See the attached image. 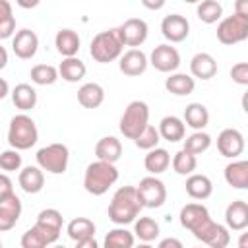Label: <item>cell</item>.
<instances>
[{
    "instance_id": "obj_1",
    "label": "cell",
    "mask_w": 248,
    "mask_h": 248,
    "mask_svg": "<svg viewBox=\"0 0 248 248\" xmlns=\"http://www.w3.org/2000/svg\"><path fill=\"white\" fill-rule=\"evenodd\" d=\"M141 211V203L136 194V186H120L110 203H108V219L114 225H130L138 219Z\"/></svg>"
},
{
    "instance_id": "obj_2",
    "label": "cell",
    "mask_w": 248,
    "mask_h": 248,
    "mask_svg": "<svg viewBox=\"0 0 248 248\" xmlns=\"http://www.w3.org/2000/svg\"><path fill=\"white\" fill-rule=\"evenodd\" d=\"M118 180V169L105 161L89 163L83 174V188L91 196H103Z\"/></svg>"
},
{
    "instance_id": "obj_3",
    "label": "cell",
    "mask_w": 248,
    "mask_h": 248,
    "mask_svg": "<svg viewBox=\"0 0 248 248\" xmlns=\"http://www.w3.org/2000/svg\"><path fill=\"white\" fill-rule=\"evenodd\" d=\"M39 140V130H37V124L35 120L21 112V114H16L12 120H10V126H8V143L12 145V149L16 151H25V149H31Z\"/></svg>"
},
{
    "instance_id": "obj_4",
    "label": "cell",
    "mask_w": 248,
    "mask_h": 248,
    "mask_svg": "<svg viewBox=\"0 0 248 248\" xmlns=\"http://www.w3.org/2000/svg\"><path fill=\"white\" fill-rule=\"evenodd\" d=\"M122 43L118 39V33H116V27L114 29H107V31H101L93 37L91 45H89V54L93 56L95 62L99 64H108L116 58L122 56Z\"/></svg>"
},
{
    "instance_id": "obj_5",
    "label": "cell",
    "mask_w": 248,
    "mask_h": 248,
    "mask_svg": "<svg viewBox=\"0 0 248 248\" xmlns=\"http://www.w3.org/2000/svg\"><path fill=\"white\" fill-rule=\"evenodd\" d=\"M149 124V107L143 101H132L120 116V132L128 140H136Z\"/></svg>"
},
{
    "instance_id": "obj_6",
    "label": "cell",
    "mask_w": 248,
    "mask_h": 248,
    "mask_svg": "<svg viewBox=\"0 0 248 248\" xmlns=\"http://www.w3.org/2000/svg\"><path fill=\"white\" fill-rule=\"evenodd\" d=\"M37 165L41 170H46L50 174H62L68 169L70 151L64 143H50L37 151Z\"/></svg>"
},
{
    "instance_id": "obj_7",
    "label": "cell",
    "mask_w": 248,
    "mask_h": 248,
    "mask_svg": "<svg viewBox=\"0 0 248 248\" xmlns=\"http://www.w3.org/2000/svg\"><path fill=\"white\" fill-rule=\"evenodd\" d=\"M217 39L223 45H236L248 39V16H227L217 25Z\"/></svg>"
},
{
    "instance_id": "obj_8",
    "label": "cell",
    "mask_w": 248,
    "mask_h": 248,
    "mask_svg": "<svg viewBox=\"0 0 248 248\" xmlns=\"http://www.w3.org/2000/svg\"><path fill=\"white\" fill-rule=\"evenodd\" d=\"M136 194L138 200L141 203V207H161L167 202V188L163 184V180H159L157 176H145L140 180V184L136 186Z\"/></svg>"
},
{
    "instance_id": "obj_9",
    "label": "cell",
    "mask_w": 248,
    "mask_h": 248,
    "mask_svg": "<svg viewBox=\"0 0 248 248\" xmlns=\"http://www.w3.org/2000/svg\"><path fill=\"white\" fill-rule=\"evenodd\" d=\"M198 240H202L205 246L209 248H227L231 242V232L225 225L215 223L213 219L205 221L203 225H200L194 232H192Z\"/></svg>"
},
{
    "instance_id": "obj_10",
    "label": "cell",
    "mask_w": 248,
    "mask_h": 248,
    "mask_svg": "<svg viewBox=\"0 0 248 248\" xmlns=\"http://www.w3.org/2000/svg\"><path fill=\"white\" fill-rule=\"evenodd\" d=\"M116 33H118V39H120L122 46L136 48V46H140V45L145 43L147 33H149V27H147V23L141 17H130L122 25L116 27Z\"/></svg>"
},
{
    "instance_id": "obj_11",
    "label": "cell",
    "mask_w": 248,
    "mask_h": 248,
    "mask_svg": "<svg viewBox=\"0 0 248 248\" xmlns=\"http://www.w3.org/2000/svg\"><path fill=\"white\" fill-rule=\"evenodd\" d=\"M147 60H149V64L155 70H159L163 74H174L178 70V66H180V54H178V50L174 46L167 45V43L165 45H157L151 50V54H149Z\"/></svg>"
},
{
    "instance_id": "obj_12",
    "label": "cell",
    "mask_w": 248,
    "mask_h": 248,
    "mask_svg": "<svg viewBox=\"0 0 248 248\" xmlns=\"http://www.w3.org/2000/svg\"><path fill=\"white\" fill-rule=\"evenodd\" d=\"M62 223H64V217L58 209L54 207H46L43 209L39 215H37V221H35V227L43 232V236L46 238L48 244L56 242L60 232H62Z\"/></svg>"
},
{
    "instance_id": "obj_13",
    "label": "cell",
    "mask_w": 248,
    "mask_h": 248,
    "mask_svg": "<svg viewBox=\"0 0 248 248\" xmlns=\"http://www.w3.org/2000/svg\"><path fill=\"white\" fill-rule=\"evenodd\" d=\"M217 149L227 159H236L244 151V136L236 128H225L217 136Z\"/></svg>"
},
{
    "instance_id": "obj_14",
    "label": "cell",
    "mask_w": 248,
    "mask_h": 248,
    "mask_svg": "<svg viewBox=\"0 0 248 248\" xmlns=\"http://www.w3.org/2000/svg\"><path fill=\"white\" fill-rule=\"evenodd\" d=\"M161 33L170 43H182L190 33V23L180 14H169L161 21Z\"/></svg>"
},
{
    "instance_id": "obj_15",
    "label": "cell",
    "mask_w": 248,
    "mask_h": 248,
    "mask_svg": "<svg viewBox=\"0 0 248 248\" xmlns=\"http://www.w3.org/2000/svg\"><path fill=\"white\" fill-rule=\"evenodd\" d=\"M37 48H39V37L31 29H19L12 37V50L21 60L33 58L37 54Z\"/></svg>"
},
{
    "instance_id": "obj_16",
    "label": "cell",
    "mask_w": 248,
    "mask_h": 248,
    "mask_svg": "<svg viewBox=\"0 0 248 248\" xmlns=\"http://www.w3.org/2000/svg\"><path fill=\"white\" fill-rule=\"evenodd\" d=\"M147 56L143 50L140 48H130L126 52H122L120 56V62H118V68L124 76H130V78H136V76H141L145 70H147Z\"/></svg>"
},
{
    "instance_id": "obj_17",
    "label": "cell",
    "mask_w": 248,
    "mask_h": 248,
    "mask_svg": "<svg viewBox=\"0 0 248 248\" xmlns=\"http://www.w3.org/2000/svg\"><path fill=\"white\" fill-rule=\"evenodd\" d=\"M178 219H180V225H182L184 229H188L190 232H194L200 225H203V223L209 221L211 217H209V211H207L205 205H202V203H186V205L180 209Z\"/></svg>"
},
{
    "instance_id": "obj_18",
    "label": "cell",
    "mask_w": 248,
    "mask_h": 248,
    "mask_svg": "<svg viewBox=\"0 0 248 248\" xmlns=\"http://www.w3.org/2000/svg\"><path fill=\"white\" fill-rule=\"evenodd\" d=\"M225 223L229 231H244L248 227V203L244 200H234L225 209Z\"/></svg>"
},
{
    "instance_id": "obj_19",
    "label": "cell",
    "mask_w": 248,
    "mask_h": 248,
    "mask_svg": "<svg viewBox=\"0 0 248 248\" xmlns=\"http://www.w3.org/2000/svg\"><path fill=\"white\" fill-rule=\"evenodd\" d=\"M21 200L14 194L0 202V232L10 231L16 227L19 215H21Z\"/></svg>"
},
{
    "instance_id": "obj_20",
    "label": "cell",
    "mask_w": 248,
    "mask_h": 248,
    "mask_svg": "<svg viewBox=\"0 0 248 248\" xmlns=\"http://www.w3.org/2000/svg\"><path fill=\"white\" fill-rule=\"evenodd\" d=\"M190 72L198 79H211L217 74V60L209 52H198L190 60Z\"/></svg>"
},
{
    "instance_id": "obj_21",
    "label": "cell",
    "mask_w": 248,
    "mask_h": 248,
    "mask_svg": "<svg viewBox=\"0 0 248 248\" xmlns=\"http://www.w3.org/2000/svg\"><path fill=\"white\" fill-rule=\"evenodd\" d=\"M159 136L170 143H176L180 140H184L186 136V126L182 122V118L170 114V116H163L161 122H159V128H157Z\"/></svg>"
},
{
    "instance_id": "obj_22",
    "label": "cell",
    "mask_w": 248,
    "mask_h": 248,
    "mask_svg": "<svg viewBox=\"0 0 248 248\" xmlns=\"http://www.w3.org/2000/svg\"><path fill=\"white\" fill-rule=\"evenodd\" d=\"M95 155H97V161H105V163H110L114 165L120 155H122V143L120 140H116L114 136H105L97 141L95 145Z\"/></svg>"
},
{
    "instance_id": "obj_23",
    "label": "cell",
    "mask_w": 248,
    "mask_h": 248,
    "mask_svg": "<svg viewBox=\"0 0 248 248\" xmlns=\"http://www.w3.org/2000/svg\"><path fill=\"white\" fill-rule=\"evenodd\" d=\"M105 101V89L103 85L95 81H87L78 89V103L83 108H97Z\"/></svg>"
},
{
    "instance_id": "obj_24",
    "label": "cell",
    "mask_w": 248,
    "mask_h": 248,
    "mask_svg": "<svg viewBox=\"0 0 248 248\" xmlns=\"http://www.w3.org/2000/svg\"><path fill=\"white\" fill-rule=\"evenodd\" d=\"M17 182H19V186H21L23 192H27V194H39L43 190V186H45V174H43V170L39 167L29 165V167H25V169L19 170Z\"/></svg>"
},
{
    "instance_id": "obj_25",
    "label": "cell",
    "mask_w": 248,
    "mask_h": 248,
    "mask_svg": "<svg viewBox=\"0 0 248 248\" xmlns=\"http://www.w3.org/2000/svg\"><path fill=\"white\" fill-rule=\"evenodd\" d=\"M54 45H56V50H58L64 58H72V56L78 54L81 41H79V35H78L74 29H68V27H66V29H60V31L56 33Z\"/></svg>"
},
{
    "instance_id": "obj_26",
    "label": "cell",
    "mask_w": 248,
    "mask_h": 248,
    "mask_svg": "<svg viewBox=\"0 0 248 248\" xmlns=\"http://www.w3.org/2000/svg\"><path fill=\"white\" fill-rule=\"evenodd\" d=\"M211 192H213V182L209 176L194 172L186 178V194L192 200H207Z\"/></svg>"
},
{
    "instance_id": "obj_27",
    "label": "cell",
    "mask_w": 248,
    "mask_h": 248,
    "mask_svg": "<svg viewBox=\"0 0 248 248\" xmlns=\"http://www.w3.org/2000/svg\"><path fill=\"white\" fill-rule=\"evenodd\" d=\"M184 126H190L196 132H202L209 124V110L202 103H190L184 108Z\"/></svg>"
},
{
    "instance_id": "obj_28",
    "label": "cell",
    "mask_w": 248,
    "mask_h": 248,
    "mask_svg": "<svg viewBox=\"0 0 248 248\" xmlns=\"http://www.w3.org/2000/svg\"><path fill=\"white\" fill-rule=\"evenodd\" d=\"M87 74V68L85 64L78 58V56H72V58H64L58 66V78H62L64 81L68 83H78L85 78Z\"/></svg>"
},
{
    "instance_id": "obj_29",
    "label": "cell",
    "mask_w": 248,
    "mask_h": 248,
    "mask_svg": "<svg viewBox=\"0 0 248 248\" xmlns=\"http://www.w3.org/2000/svg\"><path fill=\"white\" fill-rule=\"evenodd\" d=\"M225 180L236 190L248 188V161H232L225 167Z\"/></svg>"
},
{
    "instance_id": "obj_30",
    "label": "cell",
    "mask_w": 248,
    "mask_h": 248,
    "mask_svg": "<svg viewBox=\"0 0 248 248\" xmlns=\"http://www.w3.org/2000/svg\"><path fill=\"white\" fill-rule=\"evenodd\" d=\"M196 87V81L192 76L188 74H180V72H174L170 74L167 79H165V89L176 97H184V95H190Z\"/></svg>"
},
{
    "instance_id": "obj_31",
    "label": "cell",
    "mask_w": 248,
    "mask_h": 248,
    "mask_svg": "<svg viewBox=\"0 0 248 248\" xmlns=\"http://www.w3.org/2000/svg\"><path fill=\"white\" fill-rule=\"evenodd\" d=\"M169 165H170V155H169V151L163 149V147H155V149L147 151V155H145V159H143V167H145V170H147L151 176L165 172V170L169 169Z\"/></svg>"
},
{
    "instance_id": "obj_32",
    "label": "cell",
    "mask_w": 248,
    "mask_h": 248,
    "mask_svg": "<svg viewBox=\"0 0 248 248\" xmlns=\"http://www.w3.org/2000/svg\"><path fill=\"white\" fill-rule=\"evenodd\" d=\"M12 103L16 105V108L19 110H31L37 105V91L35 87H31L29 83H17L12 89Z\"/></svg>"
},
{
    "instance_id": "obj_33",
    "label": "cell",
    "mask_w": 248,
    "mask_h": 248,
    "mask_svg": "<svg viewBox=\"0 0 248 248\" xmlns=\"http://www.w3.org/2000/svg\"><path fill=\"white\" fill-rule=\"evenodd\" d=\"M66 232L68 236L74 240V242H79V240H87V238H95V223L87 217H76L68 223L66 227Z\"/></svg>"
},
{
    "instance_id": "obj_34",
    "label": "cell",
    "mask_w": 248,
    "mask_h": 248,
    "mask_svg": "<svg viewBox=\"0 0 248 248\" xmlns=\"http://www.w3.org/2000/svg\"><path fill=\"white\" fill-rule=\"evenodd\" d=\"M134 240H136V236L132 231L118 227V229L108 231V234L105 236L103 248H134Z\"/></svg>"
},
{
    "instance_id": "obj_35",
    "label": "cell",
    "mask_w": 248,
    "mask_h": 248,
    "mask_svg": "<svg viewBox=\"0 0 248 248\" xmlns=\"http://www.w3.org/2000/svg\"><path fill=\"white\" fill-rule=\"evenodd\" d=\"M134 236L141 242H153L159 236V225L151 217H140L134 221Z\"/></svg>"
},
{
    "instance_id": "obj_36",
    "label": "cell",
    "mask_w": 248,
    "mask_h": 248,
    "mask_svg": "<svg viewBox=\"0 0 248 248\" xmlns=\"http://www.w3.org/2000/svg\"><path fill=\"white\" fill-rule=\"evenodd\" d=\"M196 14H198V19L200 21H203V23H215L223 16V6L217 0H203V2L198 4Z\"/></svg>"
},
{
    "instance_id": "obj_37",
    "label": "cell",
    "mask_w": 248,
    "mask_h": 248,
    "mask_svg": "<svg viewBox=\"0 0 248 248\" xmlns=\"http://www.w3.org/2000/svg\"><path fill=\"white\" fill-rule=\"evenodd\" d=\"M209 145H211V136L205 134V132L202 130V132H194V134H190V136L184 140V147H182V149H184L186 153H190V155L196 157V155L207 151Z\"/></svg>"
},
{
    "instance_id": "obj_38",
    "label": "cell",
    "mask_w": 248,
    "mask_h": 248,
    "mask_svg": "<svg viewBox=\"0 0 248 248\" xmlns=\"http://www.w3.org/2000/svg\"><path fill=\"white\" fill-rule=\"evenodd\" d=\"M16 33V17L12 12V4L8 0H0V39H10Z\"/></svg>"
},
{
    "instance_id": "obj_39",
    "label": "cell",
    "mask_w": 248,
    "mask_h": 248,
    "mask_svg": "<svg viewBox=\"0 0 248 248\" xmlns=\"http://www.w3.org/2000/svg\"><path fill=\"white\" fill-rule=\"evenodd\" d=\"M29 76H31V81L37 85H52L58 79V68L50 64H35Z\"/></svg>"
},
{
    "instance_id": "obj_40",
    "label": "cell",
    "mask_w": 248,
    "mask_h": 248,
    "mask_svg": "<svg viewBox=\"0 0 248 248\" xmlns=\"http://www.w3.org/2000/svg\"><path fill=\"white\" fill-rule=\"evenodd\" d=\"M196 167H198V159L194 155L186 153L184 149H180V151L174 153V157H172V169H174L176 174L190 176V174H194Z\"/></svg>"
},
{
    "instance_id": "obj_41",
    "label": "cell",
    "mask_w": 248,
    "mask_h": 248,
    "mask_svg": "<svg viewBox=\"0 0 248 248\" xmlns=\"http://www.w3.org/2000/svg\"><path fill=\"white\" fill-rule=\"evenodd\" d=\"M159 141H161V136H159L157 128H155V126H151V124H147V126H145V130H143V132L134 140V143H136L140 149H145V151L155 149V147L159 145Z\"/></svg>"
},
{
    "instance_id": "obj_42",
    "label": "cell",
    "mask_w": 248,
    "mask_h": 248,
    "mask_svg": "<svg viewBox=\"0 0 248 248\" xmlns=\"http://www.w3.org/2000/svg\"><path fill=\"white\" fill-rule=\"evenodd\" d=\"M46 246H48L46 238L35 225L21 234V248H46Z\"/></svg>"
},
{
    "instance_id": "obj_43",
    "label": "cell",
    "mask_w": 248,
    "mask_h": 248,
    "mask_svg": "<svg viewBox=\"0 0 248 248\" xmlns=\"http://www.w3.org/2000/svg\"><path fill=\"white\" fill-rule=\"evenodd\" d=\"M0 169L6 172H14L21 169V155L16 149H6L0 153Z\"/></svg>"
},
{
    "instance_id": "obj_44",
    "label": "cell",
    "mask_w": 248,
    "mask_h": 248,
    "mask_svg": "<svg viewBox=\"0 0 248 248\" xmlns=\"http://www.w3.org/2000/svg\"><path fill=\"white\" fill-rule=\"evenodd\" d=\"M231 78L234 83L238 85H248V64L246 62H238L231 68Z\"/></svg>"
},
{
    "instance_id": "obj_45",
    "label": "cell",
    "mask_w": 248,
    "mask_h": 248,
    "mask_svg": "<svg viewBox=\"0 0 248 248\" xmlns=\"http://www.w3.org/2000/svg\"><path fill=\"white\" fill-rule=\"evenodd\" d=\"M14 196V182L6 172H0V202Z\"/></svg>"
},
{
    "instance_id": "obj_46",
    "label": "cell",
    "mask_w": 248,
    "mask_h": 248,
    "mask_svg": "<svg viewBox=\"0 0 248 248\" xmlns=\"http://www.w3.org/2000/svg\"><path fill=\"white\" fill-rule=\"evenodd\" d=\"M157 248H184V244H182L178 238L169 236V238H163V240L159 242V246H157Z\"/></svg>"
},
{
    "instance_id": "obj_47",
    "label": "cell",
    "mask_w": 248,
    "mask_h": 248,
    "mask_svg": "<svg viewBox=\"0 0 248 248\" xmlns=\"http://www.w3.org/2000/svg\"><path fill=\"white\" fill-rule=\"evenodd\" d=\"M234 14L238 16H248V0H238L234 4Z\"/></svg>"
},
{
    "instance_id": "obj_48",
    "label": "cell",
    "mask_w": 248,
    "mask_h": 248,
    "mask_svg": "<svg viewBox=\"0 0 248 248\" xmlns=\"http://www.w3.org/2000/svg\"><path fill=\"white\" fill-rule=\"evenodd\" d=\"M76 248H99V244H97L95 238H87V240H79V242H76Z\"/></svg>"
},
{
    "instance_id": "obj_49",
    "label": "cell",
    "mask_w": 248,
    "mask_h": 248,
    "mask_svg": "<svg viewBox=\"0 0 248 248\" xmlns=\"http://www.w3.org/2000/svg\"><path fill=\"white\" fill-rule=\"evenodd\" d=\"M8 93H10V85H8V81H6L4 78H0V101H2Z\"/></svg>"
},
{
    "instance_id": "obj_50",
    "label": "cell",
    "mask_w": 248,
    "mask_h": 248,
    "mask_svg": "<svg viewBox=\"0 0 248 248\" xmlns=\"http://www.w3.org/2000/svg\"><path fill=\"white\" fill-rule=\"evenodd\" d=\"M145 8H149V10H159V8H163L165 6V2L163 0H159V2H149V0H143L141 2Z\"/></svg>"
},
{
    "instance_id": "obj_51",
    "label": "cell",
    "mask_w": 248,
    "mask_h": 248,
    "mask_svg": "<svg viewBox=\"0 0 248 248\" xmlns=\"http://www.w3.org/2000/svg\"><path fill=\"white\" fill-rule=\"evenodd\" d=\"M6 64H8V50L0 45V70L6 68Z\"/></svg>"
},
{
    "instance_id": "obj_52",
    "label": "cell",
    "mask_w": 248,
    "mask_h": 248,
    "mask_svg": "<svg viewBox=\"0 0 248 248\" xmlns=\"http://www.w3.org/2000/svg\"><path fill=\"white\" fill-rule=\"evenodd\" d=\"M238 248H248V234L242 232L240 234V240H238Z\"/></svg>"
},
{
    "instance_id": "obj_53",
    "label": "cell",
    "mask_w": 248,
    "mask_h": 248,
    "mask_svg": "<svg viewBox=\"0 0 248 248\" xmlns=\"http://www.w3.org/2000/svg\"><path fill=\"white\" fill-rule=\"evenodd\" d=\"M134 248H153V246H151L149 242H140V244H138V246H134Z\"/></svg>"
},
{
    "instance_id": "obj_54",
    "label": "cell",
    "mask_w": 248,
    "mask_h": 248,
    "mask_svg": "<svg viewBox=\"0 0 248 248\" xmlns=\"http://www.w3.org/2000/svg\"><path fill=\"white\" fill-rule=\"evenodd\" d=\"M54 248H64V246H54Z\"/></svg>"
},
{
    "instance_id": "obj_55",
    "label": "cell",
    "mask_w": 248,
    "mask_h": 248,
    "mask_svg": "<svg viewBox=\"0 0 248 248\" xmlns=\"http://www.w3.org/2000/svg\"><path fill=\"white\" fill-rule=\"evenodd\" d=\"M0 248H2V242H0Z\"/></svg>"
}]
</instances>
